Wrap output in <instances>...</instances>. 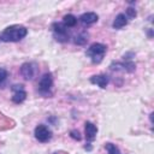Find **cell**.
<instances>
[{
    "instance_id": "obj_19",
    "label": "cell",
    "mask_w": 154,
    "mask_h": 154,
    "mask_svg": "<svg viewBox=\"0 0 154 154\" xmlns=\"http://www.w3.org/2000/svg\"><path fill=\"white\" fill-rule=\"evenodd\" d=\"M55 154H58V153H55Z\"/></svg>"
},
{
    "instance_id": "obj_3",
    "label": "cell",
    "mask_w": 154,
    "mask_h": 154,
    "mask_svg": "<svg viewBox=\"0 0 154 154\" xmlns=\"http://www.w3.org/2000/svg\"><path fill=\"white\" fill-rule=\"evenodd\" d=\"M52 31H53V36L58 42H67L69 41V31L67 28L63 24V23H53L52 24Z\"/></svg>"
},
{
    "instance_id": "obj_14",
    "label": "cell",
    "mask_w": 154,
    "mask_h": 154,
    "mask_svg": "<svg viewBox=\"0 0 154 154\" xmlns=\"http://www.w3.org/2000/svg\"><path fill=\"white\" fill-rule=\"evenodd\" d=\"M73 41H75L76 45L83 46V45H85L87 41H88V34H87V32H81V34H78V35L75 37Z\"/></svg>"
},
{
    "instance_id": "obj_17",
    "label": "cell",
    "mask_w": 154,
    "mask_h": 154,
    "mask_svg": "<svg viewBox=\"0 0 154 154\" xmlns=\"http://www.w3.org/2000/svg\"><path fill=\"white\" fill-rule=\"evenodd\" d=\"M70 136H71L73 140H76V141H81V138H82L79 131H77V130H71V131H70Z\"/></svg>"
},
{
    "instance_id": "obj_4",
    "label": "cell",
    "mask_w": 154,
    "mask_h": 154,
    "mask_svg": "<svg viewBox=\"0 0 154 154\" xmlns=\"http://www.w3.org/2000/svg\"><path fill=\"white\" fill-rule=\"evenodd\" d=\"M34 135H35V138L41 143H46L52 138V131L48 129V126L43 124H40L35 128Z\"/></svg>"
},
{
    "instance_id": "obj_11",
    "label": "cell",
    "mask_w": 154,
    "mask_h": 154,
    "mask_svg": "<svg viewBox=\"0 0 154 154\" xmlns=\"http://www.w3.org/2000/svg\"><path fill=\"white\" fill-rule=\"evenodd\" d=\"M99 19V16L95 12H85L79 17V20L82 22V24L84 25H91L94 23H96Z\"/></svg>"
},
{
    "instance_id": "obj_9",
    "label": "cell",
    "mask_w": 154,
    "mask_h": 154,
    "mask_svg": "<svg viewBox=\"0 0 154 154\" xmlns=\"http://www.w3.org/2000/svg\"><path fill=\"white\" fill-rule=\"evenodd\" d=\"M90 82H91L93 84H96L97 87L105 89V88L108 85L109 79H108V76H107V75L100 73V75H94V76H91V77H90Z\"/></svg>"
},
{
    "instance_id": "obj_5",
    "label": "cell",
    "mask_w": 154,
    "mask_h": 154,
    "mask_svg": "<svg viewBox=\"0 0 154 154\" xmlns=\"http://www.w3.org/2000/svg\"><path fill=\"white\" fill-rule=\"evenodd\" d=\"M52 87H53V77H52V73L47 72V73H45L41 77V79L38 82V91L42 95H46V94H48L51 91Z\"/></svg>"
},
{
    "instance_id": "obj_10",
    "label": "cell",
    "mask_w": 154,
    "mask_h": 154,
    "mask_svg": "<svg viewBox=\"0 0 154 154\" xmlns=\"http://www.w3.org/2000/svg\"><path fill=\"white\" fill-rule=\"evenodd\" d=\"M84 132H85V138L88 141H93L95 137H96V134H97V128L95 124H93L91 122H85L84 124Z\"/></svg>"
},
{
    "instance_id": "obj_16",
    "label": "cell",
    "mask_w": 154,
    "mask_h": 154,
    "mask_svg": "<svg viewBox=\"0 0 154 154\" xmlns=\"http://www.w3.org/2000/svg\"><path fill=\"white\" fill-rule=\"evenodd\" d=\"M7 76H8V72L5 69L0 67V85L4 84V82L7 79Z\"/></svg>"
},
{
    "instance_id": "obj_15",
    "label": "cell",
    "mask_w": 154,
    "mask_h": 154,
    "mask_svg": "<svg viewBox=\"0 0 154 154\" xmlns=\"http://www.w3.org/2000/svg\"><path fill=\"white\" fill-rule=\"evenodd\" d=\"M105 148H106V150H107V154H120L119 148H118L116 144L111 143V142L106 143V144H105Z\"/></svg>"
},
{
    "instance_id": "obj_2",
    "label": "cell",
    "mask_w": 154,
    "mask_h": 154,
    "mask_svg": "<svg viewBox=\"0 0 154 154\" xmlns=\"http://www.w3.org/2000/svg\"><path fill=\"white\" fill-rule=\"evenodd\" d=\"M107 52V46L100 42H95L93 45L89 46V48L87 49V55L90 58L93 64H100L105 57Z\"/></svg>"
},
{
    "instance_id": "obj_1",
    "label": "cell",
    "mask_w": 154,
    "mask_h": 154,
    "mask_svg": "<svg viewBox=\"0 0 154 154\" xmlns=\"http://www.w3.org/2000/svg\"><path fill=\"white\" fill-rule=\"evenodd\" d=\"M28 35V29L24 25L14 24L7 26L0 35V41L4 42H18Z\"/></svg>"
},
{
    "instance_id": "obj_8",
    "label": "cell",
    "mask_w": 154,
    "mask_h": 154,
    "mask_svg": "<svg viewBox=\"0 0 154 154\" xmlns=\"http://www.w3.org/2000/svg\"><path fill=\"white\" fill-rule=\"evenodd\" d=\"M20 75L24 77V79L29 81L32 79L34 75H35V66L32 63H24L20 66Z\"/></svg>"
},
{
    "instance_id": "obj_7",
    "label": "cell",
    "mask_w": 154,
    "mask_h": 154,
    "mask_svg": "<svg viewBox=\"0 0 154 154\" xmlns=\"http://www.w3.org/2000/svg\"><path fill=\"white\" fill-rule=\"evenodd\" d=\"M11 89L13 91L11 99L14 103H22L26 99V91L22 84H14V85H12Z\"/></svg>"
},
{
    "instance_id": "obj_13",
    "label": "cell",
    "mask_w": 154,
    "mask_h": 154,
    "mask_svg": "<svg viewBox=\"0 0 154 154\" xmlns=\"http://www.w3.org/2000/svg\"><path fill=\"white\" fill-rule=\"evenodd\" d=\"M63 24L66 26V28H72L77 24V17L69 13V14H65L63 17Z\"/></svg>"
},
{
    "instance_id": "obj_12",
    "label": "cell",
    "mask_w": 154,
    "mask_h": 154,
    "mask_svg": "<svg viewBox=\"0 0 154 154\" xmlns=\"http://www.w3.org/2000/svg\"><path fill=\"white\" fill-rule=\"evenodd\" d=\"M126 24H128V17L124 13H119V14L116 16V18L112 23V26H113V29L119 30V29L124 28Z\"/></svg>"
},
{
    "instance_id": "obj_6",
    "label": "cell",
    "mask_w": 154,
    "mask_h": 154,
    "mask_svg": "<svg viewBox=\"0 0 154 154\" xmlns=\"http://www.w3.org/2000/svg\"><path fill=\"white\" fill-rule=\"evenodd\" d=\"M111 70H116V71H126V72H134L136 70V65L135 63L130 61V60H125V61H113L109 65Z\"/></svg>"
},
{
    "instance_id": "obj_18",
    "label": "cell",
    "mask_w": 154,
    "mask_h": 154,
    "mask_svg": "<svg viewBox=\"0 0 154 154\" xmlns=\"http://www.w3.org/2000/svg\"><path fill=\"white\" fill-rule=\"evenodd\" d=\"M126 14L129 16V18H135L136 14H137V12H136L135 8H132V7H128V8H126Z\"/></svg>"
}]
</instances>
